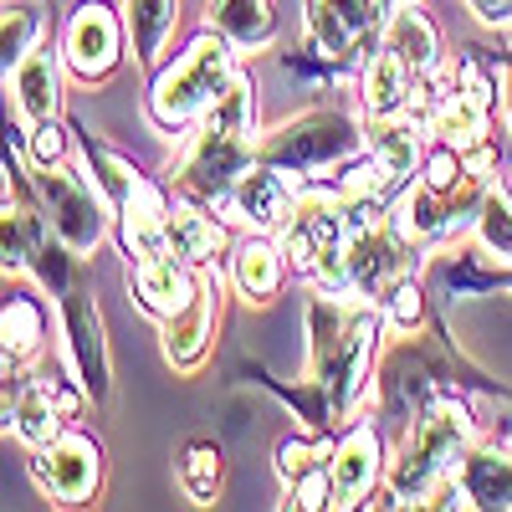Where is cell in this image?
I'll return each mask as SVG.
<instances>
[{
	"mask_svg": "<svg viewBox=\"0 0 512 512\" xmlns=\"http://www.w3.org/2000/svg\"><path fill=\"white\" fill-rule=\"evenodd\" d=\"M441 395H477V400H497L507 405L512 390L502 379H492L472 354H466L441 308H431L415 328L405 333H390V344L379 349V364H374V415L379 420H395L405 425L420 405H431Z\"/></svg>",
	"mask_w": 512,
	"mask_h": 512,
	"instance_id": "6da1fadb",
	"label": "cell"
},
{
	"mask_svg": "<svg viewBox=\"0 0 512 512\" xmlns=\"http://www.w3.org/2000/svg\"><path fill=\"white\" fill-rule=\"evenodd\" d=\"M303 328H308V379L323 384L338 431H349L364 415V400L374 395V364L384 338H390V318L374 297L308 287Z\"/></svg>",
	"mask_w": 512,
	"mask_h": 512,
	"instance_id": "7a4b0ae2",
	"label": "cell"
},
{
	"mask_svg": "<svg viewBox=\"0 0 512 512\" xmlns=\"http://www.w3.org/2000/svg\"><path fill=\"white\" fill-rule=\"evenodd\" d=\"M256 144H262V128H256V82L246 67L231 72L226 93L205 108V118L185 134L180 159L169 164V185L205 200V205H226L236 180L256 164Z\"/></svg>",
	"mask_w": 512,
	"mask_h": 512,
	"instance_id": "3957f363",
	"label": "cell"
},
{
	"mask_svg": "<svg viewBox=\"0 0 512 512\" xmlns=\"http://www.w3.org/2000/svg\"><path fill=\"white\" fill-rule=\"evenodd\" d=\"M487 436V420L477 415V395H441L420 405L400 425V451L384 466L374 507H425L446 477H456L461 456Z\"/></svg>",
	"mask_w": 512,
	"mask_h": 512,
	"instance_id": "277c9868",
	"label": "cell"
},
{
	"mask_svg": "<svg viewBox=\"0 0 512 512\" xmlns=\"http://www.w3.org/2000/svg\"><path fill=\"white\" fill-rule=\"evenodd\" d=\"M26 272L52 292V303H57V333H62V359L82 379L88 400L103 410L113 400V354H108L103 313H98L93 287H88V256H77L57 231H47V236L36 241Z\"/></svg>",
	"mask_w": 512,
	"mask_h": 512,
	"instance_id": "5b68a950",
	"label": "cell"
},
{
	"mask_svg": "<svg viewBox=\"0 0 512 512\" xmlns=\"http://www.w3.org/2000/svg\"><path fill=\"white\" fill-rule=\"evenodd\" d=\"M236 57H241V52L231 47L216 26L195 31L190 47L175 52V62H159V67L149 72V98H144L149 123L159 128V134H180V139H185L190 128L205 118V108L226 93L231 72L241 67Z\"/></svg>",
	"mask_w": 512,
	"mask_h": 512,
	"instance_id": "8992f818",
	"label": "cell"
},
{
	"mask_svg": "<svg viewBox=\"0 0 512 512\" xmlns=\"http://www.w3.org/2000/svg\"><path fill=\"white\" fill-rule=\"evenodd\" d=\"M395 6L400 0H308L297 72H308L318 82L359 77V67L379 52Z\"/></svg>",
	"mask_w": 512,
	"mask_h": 512,
	"instance_id": "52a82bcc",
	"label": "cell"
},
{
	"mask_svg": "<svg viewBox=\"0 0 512 512\" xmlns=\"http://www.w3.org/2000/svg\"><path fill=\"white\" fill-rule=\"evenodd\" d=\"M354 154H364V113L338 108V103H318L297 118H282L277 128H267L262 144H256V159L282 169L297 185H318L328 180L338 164H349Z\"/></svg>",
	"mask_w": 512,
	"mask_h": 512,
	"instance_id": "ba28073f",
	"label": "cell"
},
{
	"mask_svg": "<svg viewBox=\"0 0 512 512\" xmlns=\"http://www.w3.org/2000/svg\"><path fill=\"white\" fill-rule=\"evenodd\" d=\"M31 175H36V190H41V205H47L52 231L77 256H93L118 231L113 200L103 195V185L88 175V169H77L67 159V164H52V169H31Z\"/></svg>",
	"mask_w": 512,
	"mask_h": 512,
	"instance_id": "9c48e42d",
	"label": "cell"
},
{
	"mask_svg": "<svg viewBox=\"0 0 512 512\" xmlns=\"http://www.w3.org/2000/svg\"><path fill=\"white\" fill-rule=\"evenodd\" d=\"M57 52L67 62V77L82 88H103L113 82V72L128 57V26H123V6L113 0H77L62 21V41Z\"/></svg>",
	"mask_w": 512,
	"mask_h": 512,
	"instance_id": "30bf717a",
	"label": "cell"
},
{
	"mask_svg": "<svg viewBox=\"0 0 512 512\" xmlns=\"http://www.w3.org/2000/svg\"><path fill=\"white\" fill-rule=\"evenodd\" d=\"M26 472L41 497H52L62 507H82L103 497V441L88 431H57L47 446H31Z\"/></svg>",
	"mask_w": 512,
	"mask_h": 512,
	"instance_id": "8fae6325",
	"label": "cell"
},
{
	"mask_svg": "<svg viewBox=\"0 0 512 512\" xmlns=\"http://www.w3.org/2000/svg\"><path fill=\"white\" fill-rule=\"evenodd\" d=\"M226 282H231V272L205 267L195 297H190L180 313H169L159 323V349H164V359H169V369H175V374H200L205 369L210 349H216L221 308H226Z\"/></svg>",
	"mask_w": 512,
	"mask_h": 512,
	"instance_id": "7c38bea8",
	"label": "cell"
},
{
	"mask_svg": "<svg viewBox=\"0 0 512 512\" xmlns=\"http://www.w3.org/2000/svg\"><path fill=\"white\" fill-rule=\"evenodd\" d=\"M333 507H364L384 482V431L379 415H359L333 446Z\"/></svg>",
	"mask_w": 512,
	"mask_h": 512,
	"instance_id": "4fadbf2b",
	"label": "cell"
},
{
	"mask_svg": "<svg viewBox=\"0 0 512 512\" xmlns=\"http://www.w3.org/2000/svg\"><path fill=\"white\" fill-rule=\"evenodd\" d=\"M297 180H287L282 169H272V164H262L256 159L246 175L236 180V190H231V200L221 205V216L231 221V226H246V231H282V221L292 216V205H297Z\"/></svg>",
	"mask_w": 512,
	"mask_h": 512,
	"instance_id": "5bb4252c",
	"label": "cell"
},
{
	"mask_svg": "<svg viewBox=\"0 0 512 512\" xmlns=\"http://www.w3.org/2000/svg\"><path fill=\"white\" fill-rule=\"evenodd\" d=\"M200 272L205 267H190L175 246H164V251H149V256H139V262H128V287H134V303L154 323H164L169 313H180L195 297Z\"/></svg>",
	"mask_w": 512,
	"mask_h": 512,
	"instance_id": "9a60e30c",
	"label": "cell"
},
{
	"mask_svg": "<svg viewBox=\"0 0 512 512\" xmlns=\"http://www.w3.org/2000/svg\"><path fill=\"white\" fill-rule=\"evenodd\" d=\"M164 231H169V246H175L190 267H216L221 251H231V221L216 205H205L185 190H175V200H169Z\"/></svg>",
	"mask_w": 512,
	"mask_h": 512,
	"instance_id": "2e32d148",
	"label": "cell"
},
{
	"mask_svg": "<svg viewBox=\"0 0 512 512\" xmlns=\"http://www.w3.org/2000/svg\"><path fill=\"white\" fill-rule=\"evenodd\" d=\"M62 77H67V62L62 52H52L41 41L36 52H26L6 82H11V98H16V113H21V128H36L47 118H62Z\"/></svg>",
	"mask_w": 512,
	"mask_h": 512,
	"instance_id": "e0dca14e",
	"label": "cell"
},
{
	"mask_svg": "<svg viewBox=\"0 0 512 512\" xmlns=\"http://www.w3.org/2000/svg\"><path fill=\"white\" fill-rule=\"evenodd\" d=\"M0 333H6V364H36L52 338V313L26 272L6 277V308H0Z\"/></svg>",
	"mask_w": 512,
	"mask_h": 512,
	"instance_id": "ac0fdd59",
	"label": "cell"
},
{
	"mask_svg": "<svg viewBox=\"0 0 512 512\" xmlns=\"http://www.w3.org/2000/svg\"><path fill=\"white\" fill-rule=\"evenodd\" d=\"M231 287L246 297V303H272V297H282L287 287V251L272 231H246L241 241H231Z\"/></svg>",
	"mask_w": 512,
	"mask_h": 512,
	"instance_id": "d6986e66",
	"label": "cell"
},
{
	"mask_svg": "<svg viewBox=\"0 0 512 512\" xmlns=\"http://www.w3.org/2000/svg\"><path fill=\"white\" fill-rule=\"evenodd\" d=\"M456 477L472 497V512H512V436H482L472 451L461 456Z\"/></svg>",
	"mask_w": 512,
	"mask_h": 512,
	"instance_id": "ffe728a7",
	"label": "cell"
},
{
	"mask_svg": "<svg viewBox=\"0 0 512 512\" xmlns=\"http://www.w3.org/2000/svg\"><path fill=\"white\" fill-rule=\"evenodd\" d=\"M384 52H395L420 82L431 77V72H441L446 67V47H441V26L425 16V6L420 0H400L395 6V16H390V26H384V41H379Z\"/></svg>",
	"mask_w": 512,
	"mask_h": 512,
	"instance_id": "44dd1931",
	"label": "cell"
},
{
	"mask_svg": "<svg viewBox=\"0 0 512 512\" xmlns=\"http://www.w3.org/2000/svg\"><path fill=\"white\" fill-rule=\"evenodd\" d=\"M359 113L364 118H390V113H405L415 108V93H420V77L395 57V52H374L364 67H359Z\"/></svg>",
	"mask_w": 512,
	"mask_h": 512,
	"instance_id": "7402d4cb",
	"label": "cell"
},
{
	"mask_svg": "<svg viewBox=\"0 0 512 512\" xmlns=\"http://www.w3.org/2000/svg\"><path fill=\"white\" fill-rule=\"evenodd\" d=\"M205 26H216L236 52H267L282 36L277 0H210Z\"/></svg>",
	"mask_w": 512,
	"mask_h": 512,
	"instance_id": "603a6c76",
	"label": "cell"
},
{
	"mask_svg": "<svg viewBox=\"0 0 512 512\" xmlns=\"http://www.w3.org/2000/svg\"><path fill=\"white\" fill-rule=\"evenodd\" d=\"M180 21V0H123V26H128V52L144 72L164 62V47L175 36Z\"/></svg>",
	"mask_w": 512,
	"mask_h": 512,
	"instance_id": "cb8c5ba5",
	"label": "cell"
},
{
	"mask_svg": "<svg viewBox=\"0 0 512 512\" xmlns=\"http://www.w3.org/2000/svg\"><path fill=\"white\" fill-rule=\"evenodd\" d=\"M72 134H77V149H82V159H88V175L103 185V195L113 200V216H118V205L134 195V185L144 180V169L128 159L123 149H113L108 139H98V134H88L82 123H72Z\"/></svg>",
	"mask_w": 512,
	"mask_h": 512,
	"instance_id": "d4e9b609",
	"label": "cell"
},
{
	"mask_svg": "<svg viewBox=\"0 0 512 512\" xmlns=\"http://www.w3.org/2000/svg\"><path fill=\"white\" fill-rule=\"evenodd\" d=\"M180 487L195 507H210L226 487V451L216 436H190L180 446Z\"/></svg>",
	"mask_w": 512,
	"mask_h": 512,
	"instance_id": "484cf974",
	"label": "cell"
},
{
	"mask_svg": "<svg viewBox=\"0 0 512 512\" xmlns=\"http://www.w3.org/2000/svg\"><path fill=\"white\" fill-rule=\"evenodd\" d=\"M41 31H47V11L36 0H6V16H0V67L11 72L26 52H36Z\"/></svg>",
	"mask_w": 512,
	"mask_h": 512,
	"instance_id": "4316f807",
	"label": "cell"
},
{
	"mask_svg": "<svg viewBox=\"0 0 512 512\" xmlns=\"http://www.w3.org/2000/svg\"><path fill=\"white\" fill-rule=\"evenodd\" d=\"M472 241L487 246L497 262H512V190H507L502 180H492L487 195H482V205H477Z\"/></svg>",
	"mask_w": 512,
	"mask_h": 512,
	"instance_id": "83f0119b",
	"label": "cell"
},
{
	"mask_svg": "<svg viewBox=\"0 0 512 512\" xmlns=\"http://www.w3.org/2000/svg\"><path fill=\"white\" fill-rule=\"evenodd\" d=\"M21 139H26L21 149H26L31 169L67 164V159H72V144H77V134H72V123H67V118H47V123H36V128H26Z\"/></svg>",
	"mask_w": 512,
	"mask_h": 512,
	"instance_id": "f1b7e54d",
	"label": "cell"
},
{
	"mask_svg": "<svg viewBox=\"0 0 512 512\" xmlns=\"http://www.w3.org/2000/svg\"><path fill=\"white\" fill-rule=\"evenodd\" d=\"M277 507H287V512H292V507H297V512H328V507H333V472H328V461L313 466V472H303L297 482H287Z\"/></svg>",
	"mask_w": 512,
	"mask_h": 512,
	"instance_id": "f546056e",
	"label": "cell"
},
{
	"mask_svg": "<svg viewBox=\"0 0 512 512\" xmlns=\"http://www.w3.org/2000/svg\"><path fill=\"white\" fill-rule=\"evenodd\" d=\"M472 52L497 77V98H502V113H507V134H512V52H497V47H472Z\"/></svg>",
	"mask_w": 512,
	"mask_h": 512,
	"instance_id": "4dcf8cb0",
	"label": "cell"
},
{
	"mask_svg": "<svg viewBox=\"0 0 512 512\" xmlns=\"http://www.w3.org/2000/svg\"><path fill=\"white\" fill-rule=\"evenodd\" d=\"M466 6H472V16L482 26H492V31L512 26V0H466Z\"/></svg>",
	"mask_w": 512,
	"mask_h": 512,
	"instance_id": "1f68e13d",
	"label": "cell"
}]
</instances>
